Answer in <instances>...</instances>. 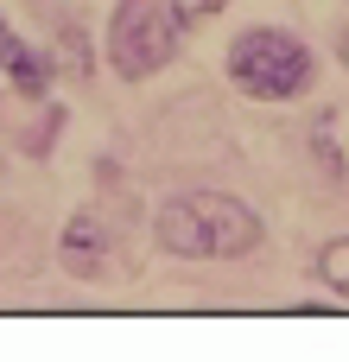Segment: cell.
<instances>
[{
	"instance_id": "obj_2",
	"label": "cell",
	"mask_w": 349,
	"mask_h": 362,
	"mask_svg": "<svg viewBox=\"0 0 349 362\" xmlns=\"http://www.w3.org/2000/svg\"><path fill=\"white\" fill-rule=\"evenodd\" d=\"M178 6L172 0H114V19H108V64L127 76V83H146L153 70L172 64L178 51Z\"/></svg>"
},
{
	"instance_id": "obj_10",
	"label": "cell",
	"mask_w": 349,
	"mask_h": 362,
	"mask_svg": "<svg viewBox=\"0 0 349 362\" xmlns=\"http://www.w3.org/2000/svg\"><path fill=\"white\" fill-rule=\"evenodd\" d=\"M172 6H178V19H184V25H197V19H210V13H223L229 0H172Z\"/></svg>"
},
{
	"instance_id": "obj_1",
	"label": "cell",
	"mask_w": 349,
	"mask_h": 362,
	"mask_svg": "<svg viewBox=\"0 0 349 362\" xmlns=\"http://www.w3.org/2000/svg\"><path fill=\"white\" fill-rule=\"evenodd\" d=\"M312 76H318L312 51L280 25H254L229 45V83L254 102H292L312 89Z\"/></svg>"
},
{
	"instance_id": "obj_4",
	"label": "cell",
	"mask_w": 349,
	"mask_h": 362,
	"mask_svg": "<svg viewBox=\"0 0 349 362\" xmlns=\"http://www.w3.org/2000/svg\"><path fill=\"white\" fill-rule=\"evenodd\" d=\"M153 235H159V248L178 255V261H216V255H210V229H203V210H197L191 197H165L159 216H153Z\"/></svg>"
},
{
	"instance_id": "obj_11",
	"label": "cell",
	"mask_w": 349,
	"mask_h": 362,
	"mask_svg": "<svg viewBox=\"0 0 349 362\" xmlns=\"http://www.w3.org/2000/svg\"><path fill=\"white\" fill-rule=\"evenodd\" d=\"M0 45H6V19H0Z\"/></svg>"
},
{
	"instance_id": "obj_3",
	"label": "cell",
	"mask_w": 349,
	"mask_h": 362,
	"mask_svg": "<svg viewBox=\"0 0 349 362\" xmlns=\"http://www.w3.org/2000/svg\"><path fill=\"white\" fill-rule=\"evenodd\" d=\"M191 204L203 210V229H210V255L235 261V255H254L261 248V216L229 197V191H191Z\"/></svg>"
},
{
	"instance_id": "obj_7",
	"label": "cell",
	"mask_w": 349,
	"mask_h": 362,
	"mask_svg": "<svg viewBox=\"0 0 349 362\" xmlns=\"http://www.w3.org/2000/svg\"><path fill=\"white\" fill-rule=\"evenodd\" d=\"M318 274H324L331 293H343V299H349V235H337V242L318 248Z\"/></svg>"
},
{
	"instance_id": "obj_5",
	"label": "cell",
	"mask_w": 349,
	"mask_h": 362,
	"mask_svg": "<svg viewBox=\"0 0 349 362\" xmlns=\"http://www.w3.org/2000/svg\"><path fill=\"white\" fill-rule=\"evenodd\" d=\"M57 248H64V267H70L76 280H102V267H108V229H102L89 210H76V216L64 223Z\"/></svg>"
},
{
	"instance_id": "obj_8",
	"label": "cell",
	"mask_w": 349,
	"mask_h": 362,
	"mask_svg": "<svg viewBox=\"0 0 349 362\" xmlns=\"http://www.w3.org/2000/svg\"><path fill=\"white\" fill-rule=\"evenodd\" d=\"M57 70H70V76H89V70H95L89 38H83L76 25H64V32H57Z\"/></svg>"
},
{
	"instance_id": "obj_9",
	"label": "cell",
	"mask_w": 349,
	"mask_h": 362,
	"mask_svg": "<svg viewBox=\"0 0 349 362\" xmlns=\"http://www.w3.org/2000/svg\"><path fill=\"white\" fill-rule=\"evenodd\" d=\"M312 153H318V165H324V178H331V185H337V178H343V153H337V140H331V134H324V127H318V134H312Z\"/></svg>"
},
{
	"instance_id": "obj_6",
	"label": "cell",
	"mask_w": 349,
	"mask_h": 362,
	"mask_svg": "<svg viewBox=\"0 0 349 362\" xmlns=\"http://www.w3.org/2000/svg\"><path fill=\"white\" fill-rule=\"evenodd\" d=\"M0 70H6V83H13L19 95H32V102H38V95L51 89V76H57V64L38 57L32 45H19L13 32H6V45H0Z\"/></svg>"
}]
</instances>
